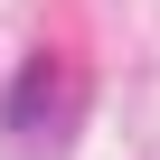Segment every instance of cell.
I'll list each match as a JSON object with an SVG mask.
<instances>
[{"label":"cell","mask_w":160,"mask_h":160,"mask_svg":"<svg viewBox=\"0 0 160 160\" xmlns=\"http://www.w3.org/2000/svg\"><path fill=\"white\" fill-rule=\"evenodd\" d=\"M0 122L10 132H47V122H75V66L57 47H38L19 75H10V94H0Z\"/></svg>","instance_id":"1"}]
</instances>
